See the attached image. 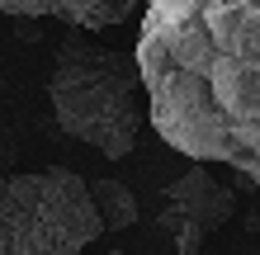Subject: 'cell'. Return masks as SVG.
Segmentation results:
<instances>
[{
  "instance_id": "2",
  "label": "cell",
  "mask_w": 260,
  "mask_h": 255,
  "mask_svg": "<svg viewBox=\"0 0 260 255\" xmlns=\"http://www.w3.org/2000/svg\"><path fill=\"white\" fill-rule=\"evenodd\" d=\"M48 104L67 137L123 161L147 123V85L133 57L76 33L62 38L48 71Z\"/></svg>"
},
{
  "instance_id": "5",
  "label": "cell",
  "mask_w": 260,
  "mask_h": 255,
  "mask_svg": "<svg viewBox=\"0 0 260 255\" xmlns=\"http://www.w3.org/2000/svg\"><path fill=\"white\" fill-rule=\"evenodd\" d=\"M137 5L142 0H0V10L14 19H62L71 28H85V33L123 24Z\"/></svg>"
},
{
  "instance_id": "4",
  "label": "cell",
  "mask_w": 260,
  "mask_h": 255,
  "mask_svg": "<svg viewBox=\"0 0 260 255\" xmlns=\"http://www.w3.org/2000/svg\"><path fill=\"white\" fill-rule=\"evenodd\" d=\"M232 213H237V194L222 179H213L204 166H189L166 189V208L156 213V227L175 236V255H199Z\"/></svg>"
},
{
  "instance_id": "6",
  "label": "cell",
  "mask_w": 260,
  "mask_h": 255,
  "mask_svg": "<svg viewBox=\"0 0 260 255\" xmlns=\"http://www.w3.org/2000/svg\"><path fill=\"white\" fill-rule=\"evenodd\" d=\"M90 199L100 208V222L104 232H123L137 222V199L128 185H118V179H90Z\"/></svg>"
},
{
  "instance_id": "7",
  "label": "cell",
  "mask_w": 260,
  "mask_h": 255,
  "mask_svg": "<svg viewBox=\"0 0 260 255\" xmlns=\"http://www.w3.org/2000/svg\"><path fill=\"white\" fill-rule=\"evenodd\" d=\"M109 255H123V250H109Z\"/></svg>"
},
{
  "instance_id": "3",
  "label": "cell",
  "mask_w": 260,
  "mask_h": 255,
  "mask_svg": "<svg viewBox=\"0 0 260 255\" xmlns=\"http://www.w3.org/2000/svg\"><path fill=\"white\" fill-rule=\"evenodd\" d=\"M100 232L90 179L76 170L0 175V255H81Z\"/></svg>"
},
{
  "instance_id": "1",
  "label": "cell",
  "mask_w": 260,
  "mask_h": 255,
  "mask_svg": "<svg viewBox=\"0 0 260 255\" xmlns=\"http://www.w3.org/2000/svg\"><path fill=\"white\" fill-rule=\"evenodd\" d=\"M147 123L260 189V0H142Z\"/></svg>"
}]
</instances>
